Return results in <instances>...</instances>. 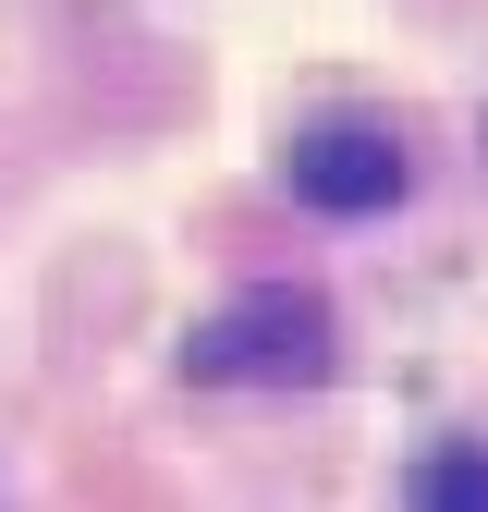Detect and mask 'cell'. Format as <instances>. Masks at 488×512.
I'll use <instances>...</instances> for the list:
<instances>
[{
    "label": "cell",
    "instance_id": "2",
    "mask_svg": "<svg viewBox=\"0 0 488 512\" xmlns=\"http://www.w3.org/2000/svg\"><path fill=\"white\" fill-rule=\"evenodd\" d=\"M281 171H293V196L330 208V220H366V208L403 196V147L379 135V122H318V135H293Z\"/></svg>",
    "mask_w": 488,
    "mask_h": 512
},
{
    "label": "cell",
    "instance_id": "1",
    "mask_svg": "<svg viewBox=\"0 0 488 512\" xmlns=\"http://www.w3.org/2000/svg\"><path fill=\"white\" fill-rule=\"evenodd\" d=\"M196 378H244V391H305V378H330V305L293 293V281L232 293L196 330Z\"/></svg>",
    "mask_w": 488,
    "mask_h": 512
},
{
    "label": "cell",
    "instance_id": "3",
    "mask_svg": "<svg viewBox=\"0 0 488 512\" xmlns=\"http://www.w3.org/2000/svg\"><path fill=\"white\" fill-rule=\"evenodd\" d=\"M415 500H488V452H427L415 464Z\"/></svg>",
    "mask_w": 488,
    "mask_h": 512
}]
</instances>
